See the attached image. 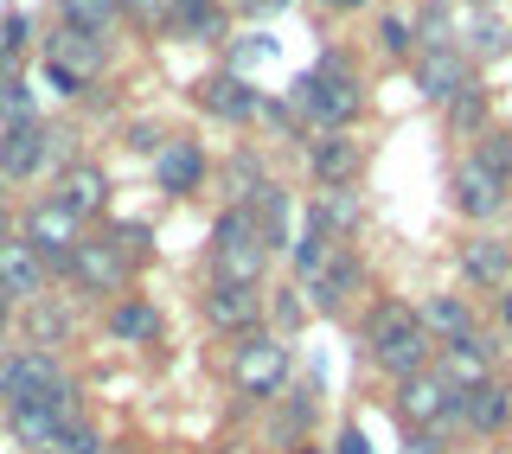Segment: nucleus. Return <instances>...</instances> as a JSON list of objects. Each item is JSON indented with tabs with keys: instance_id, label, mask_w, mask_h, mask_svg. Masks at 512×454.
<instances>
[{
	"instance_id": "f257e3e1",
	"label": "nucleus",
	"mask_w": 512,
	"mask_h": 454,
	"mask_svg": "<svg viewBox=\"0 0 512 454\" xmlns=\"http://www.w3.org/2000/svg\"><path fill=\"white\" fill-rule=\"evenodd\" d=\"M359 103H365L359 77H352V64L340 52H327V58H320V71H308L295 84V109L320 128V135H340V128L359 116Z\"/></svg>"
},
{
	"instance_id": "f03ea898",
	"label": "nucleus",
	"mask_w": 512,
	"mask_h": 454,
	"mask_svg": "<svg viewBox=\"0 0 512 454\" xmlns=\"http://www.w3.org/2000/svg\"><path fill=\"white\" fill-rule=\"evenodd\" d=\"M212 263H218V282H237V288H256V282H263L269 243H263V231H256V212H224L218 218Z\"/></svg>"
},
{
	"instance_id": "7ed1b4c3",
	"label": "nucleus",
	"mask_w": 512,
	"mask_h": 454,
	"mask_svg": "<svg viewBox=\"0 0 512 454\" xmlns=\"http://www.w3.org/2000/svg\"><path fill=\"white\" fill-rule=\"evenodd\" d=\"M288 371H295V352H288V339L276 333H256L237 346V359H231V378H237V391L244 397H276L282 384H288Z\"/></svg>"
},
{
	"instance_id": "20e7f679",
	"label": "nucleus",
	"mask_w": 512,
	"mask_h": 454,
	"mask_svg": "<svg viewBox=\"0 0 512 454\" xmlns=\"http://www.w3.org/2000/svg\"><path fill=\"white\" fill-rule=\"evenodd\" d=\"M58 391H71L64 384V365L52 352H13L7 365H0V397H13V410H26V403H52Z\"/></svg>"
},
{
	"instance_id": "39448f33",
	"label": "nucleus",
	"mask_w": 512,
	"mask_h": 454,
	"mask_svg": "<svg viewBox=\"0 0 512 454\" xmlns=\"http://www.w3.org/2000/svg\"><path fill=\"white\" fill-rule=\"evenodd\" d=\"M397 410L410 416V423H448V416L461 410V391L442 378V371H416V378H404L397 384Z\"/></svg>"
},
{
	"instance_id": "423d86ee",
	"label": "nucleus",
	"mask_w": 512,
	"mask_h": 454,
	"mask_svg": "<svg viewBox=\"0 0 512 454\" xmlns=\"http://www.w3.org/2000/svg\"><path fill=\"white\" fill-rule=\"evenodd\" d=\"M26 243L39 250V263H64V269H71V250L84 237H77V218L52 199V205H39V212L26 218Z\"/></svg>"
},
{
	"instance_id": "0eeeda50",
	"label": "nucleus",
	"mask_w": 512,
	"mask_h": 454,
	"mask_svg": "<svg viewBox=\"0 0 512 454\" xmlns=\"http://www.w3.org/2000/svg\"><path fill=\"white\" fill-rule=\"evenodd\" d=\"M416 90H423L429 103H455L461 90H474L468 58H461L455 45H442V52H423V64H416Z\"/></svg>"
},
{
	"instance_id": "6e6552de",
	"label": "nucleus",
	"mask_w": 512,
	"mask_h": 454,
	"mask_svg": "<svg viewBox=\"0 0 512 454\" xmlns=\"http://www.w3.org/2000/svg\"><path fill=\"white\" fill-rule=\"evenodd\" d=\"M45 154H52V135L39 122H7V135H0V180H32Z\"/></svg>"
},
{
	"instance_id": "1a4fd4ad",
	"label": "nucleus",
	"mask_w": 512,
	"mask_h": 454,
	"mask_svg": "<svg viewBox=\"0 0 512 454\" xmlns=\"http://www.w3.org/2000/svg\"><path fill=\"white\" fill-rule=\"evenodd\" d=\"M39 288H45L39 250H32L26 237H7V243H0V295H7V301H39Z\"/></svg>"
},
{
	"instance_id": "9d476101",
	"label": "nucleus",
	"mask_w": 512,
	"mask_h": 454,
	"mask_svg": "<svg viewBox=\"0 0 512 454\" xmlns=\"http://www.w3.org/2000/svg\"><path fill=\"white\" fill-rule=\"evenodd\" d=\"M442 378L455 391H474V384H493V346L480 333H461L442 346Z\"/></svg>"
},
{
	"instance_id": "9b49d317",
	"label": "nucleus",
	"mask_w": 512,
	"mask_h": 454,
	"mask_svg": "<svg viewBox=\"0 0 512 454\" xmlns=\"http://www.w3.org/2000/svg\"><path fill=\"white\" fill-rule=\"evenodd\" d=\"M71 275L90 288V295H122L128 263L116 256V243H77V250H71Z\"/></svg>"
},
{
	"instance_id": "f8f14e48",
	"label": "nucleus",
	"mask_w": 512,
	"mask_h": 454,
	"mask_svg": "<svg viewBox=\"0 0 512 454\" xmlns=\"http://www.w3.org/2000/svg\"><path fill=\"white\" fill-rule=\"evenodd\" d=\"M256 314H263V288L212 282V295H205V320H212L218 333H244V327H256Z\"/></svg>"
},
{
	"instance_id": "ddd939ff",
	"label": "nucleus",
	"mask_w": 512,
	"mask_h": 454,
	"mask_svg": "<svg viewBox=\"0 0 512 454\" xmlns=\"http://www.w3.org/2000/svg\"><path fill=\"white\" fill-rule=\"evenodd\" d=\"M359 288H365V269H359V256H333V263L327 269H320L314 275V282H308V307H320V314H340V307L352 301V295H359Z\"/></svg>"
},
{
	"instance_id": "4468645a",
	"label": "nucleus",
	"mask_w": 512,
	"mask_h": 454,
	"mask_svg": "<svg viewBox=\"0 0 512 454\" xmlns=\"http://www.w3.org/2000/svg\"><path fill=\"white\" fill-rule=\"evenodd\" d=\"M58 205H64V212H71L77 224L96 218V212L109 205V180H103V167H84V160H77V167H64V173H58Z\"/></svg>"
},
{
	"instance_id": "2eb2a0df",
	"label": "nucleus",
	"mask_w": 512,
	"mask_h": 454,
	"mask_svg": "<svg viewBox=\"0 0 512 454\" xmlns=\"http://www.w3.org/2000/svg\"><path fill=\"white\" fill-rule=\"evenodd\" d=\"M154 180H160V192H173V199H180V192H199V180H205V154L192 148L186 135H173L167 148L154 154Z\"/></svg>"
},
{
	"instance_id": "dca6fc26",
	"label": "nucleus",
	"mask_w": 512,
	"mask_h": 454,
	"mask_svg": "<svg viewBox=\"0 0 512 454\" xmlns=\"http://www.w3.org/2000/svg\"><path fill=\"white\" fill-rule=\"evenodd\" d=\"M455 205L468 218H493L506 205V180H493L487 167H474V160H461L455 167Z\"/></svg>"
},
{
	"instance_id": "f3484780",
	"label": "nucleus",
	"mask_w": 512,
	"mask_h": 454,
	"mask_svg": "<svg viewBox=\"0 0 512 454\" xmlns=\"http://www.w3.org/2000/svg\"><path fill=\"white\" fill-rule=\"evenodd\" d=\"M45 64H58V71H71V77H90L103 71V39L96 32H77V26H58V39H52V58Z\"/></svg>"
},
{
	"instance_id": "a211bd4d",
	"label": "nucleus",
	"mask_w": 512,
	"mask_h": 454,
	"mask_svg": "<svg viewBox=\"0 0 512 454\" xmlns=\"http://www.w3.org/2000/svg\"><path fill=\"white\" fill-rule=\"evenodd\" d=\"M308 167H314L320 186H352V173H359V141H346V135H314Z\"/></svg>"
},
{
	"instance_id": "6ab92c4d",
	"label": "nucleus",
	"mask_w": 512,
	"mask_h": 454,
	"mask_svg": "<svg viewBox=\"0 0 512 454\" xmlns=\"http://www.w3.org/2000/svg\"><path fill=\"white\" fill-rule=\"evenodd\" d=\"M308 224H314V231H327V237L359 231V192H352V186H320L314 205H308Z\"/></svg>"
},
{
	"instance_id": "aec40b11",
	"label": "nucleus",
	"mask_w": 512,
	"mask_h": 454,
	"mask_svg": "<svg viewBox=\"0 0 512 454\" xmlns=\"http://www.w3.org/2000/svg\"><path fill=\"white\" fill-rule=\"evenodd\" d=\"M461 269H468V282H480V288L512 282V243H500V237H474L468 250H461Z\"/></svg>"
},
{
	"instance_id": "412c9836",
	"label": "nucleus",
	"mask_w": 512,
	"mask_h": 454,
	"mask_svg": "<svg viewBox=\"0 0 512 454\" xmlns=\"http://www.w3.org/2000/svg\"><path fill=\"white\" fill-rule=\"evenodd\" d=\"M199 109H212L224 122H250L256 116V96L244 77H212V84H199Z\"/></svg>"
},
{
	"instance_id": "4be33fe9",
	"label": "nucleus",
	"mask_w": 512,
	"mask_h": 454,
	"mask_svg": "<svg viewBox=\"0 0 512 454\" xmlns=\"http://www.w3.org/2000/svg\"><path fill=\"white\" fill-rule=\"evenodd\" d=\"M416 320H423V333L429 339H461V333H474V314H468V301L461 295H429L423 307H416Z\"/></svg>"
},
{
	"instance_id": "5701e85b",
	"label": "nucleus",
	"mask_w": 512,
	"mask_h": 454,
	"mask_svg": "<svg viewBox=\"0 0 512 454\" xmlns=\"http://www.w3.org/2000/svg\"><path fill=\"white\" fill-rule=\"evenodd\" d=\"M423 320H416V307H404V301H384L372 320H365V346H372V359L384 346H397V339H410Z\"/></svg>"
},
{
	"instance_id": "b1692460",
	"label": "nucleus",
	"mask_w": 512,
	"mask_h": 454,
	"mask_svg": "<svg viewBox=\"0 0 512 454\" xmlns=\"http://www.w3.org/2000/svg\"><path fill=\"white\" fill-rule=\"evenodd\" d=\"M429 352H436V339H429L423 327H416L410 339H397V346H384L372 365H378V371H391V378L404 384V378H416V371H429Z\"/></svg>"
},
{
	"instance_id": "393cba45",
	"label": "nucleus",
	"mask_w": 512,
	"mask_h": 454,
	"mask_svg": "<svg viewBox=\"0 0 512 454\" xmlns=\"http://www.w3.org/2000/svg\"><path fill=\"white\" fill-rule=\"evenodd\" d=\"M461 423H468V429H480V435H487V429H500L506 423V391H500V384H474V391H461Z\"/></svg>"
},
{
	"instance_id": "a878e982",
	"label": "nucleus",
	"mask_w": 512,
	"mask_h": 454,
	"mask_svg": "<svg viewBox=\"0 0 512 454\" xmlns=\"http://www.w3.org/2000/svg\"><path fill=\"white\" fill-rule=\"evenodd\" d=\"M109 333L128 339V346H148V339H160V314L148 301H116L109 307Z\"/></svg>"
},
{
	"instance_id": "bb28decb",
	"label": "nucleus",
	"mask_w": 512,
	"mask_h": 454,
	"mask_svg": "<svg viewBox=\"0 0 512 454\" xmlns=\"http://www.w3.org/2000/svg\"><path fill=\"white\" fill-rule=\"evenodd\" d=\"M263 192H269V180H263L256 160H231V167H224V199H231V212H256Z\"/></svg>"
},
{
	"instance_id": "cd10ccee",
	"label": "nucleus",
	"mask_w": 512,
	"mask_h": 454,
	"mask_svg": "<svg viewBox=\"0 0 512 454\" xmlns=\"http://www.w3.org/2000/svg\"><path fill=\"white\" fill-rule=\"evenodd\" d=\"M116 7L122 0H58V26H77V32H96L103 39L116 26Z\"/></svg>"
},
{
	"instance_id": "c85d7f7f",
	"label": "nucleus",
	"mask_w": 512,
	"mask_h": 454,
	"mask_svg": "<svg viewBox=\"0 0 512 454\" xmlns=\"http://www.w3.org/2000/svg\"><path fill=\"white\" fill-rule=\"evenodd\" d=\"M256 231H263L269 250H288V192L269 186L263 199H256Z\"/></svg>"
},
{
	"instance_id": "c756f323",
	"label": "nucleus",
	"mask_w": 512,
	"mask_h": 454,
	"mask_svg": "<svg viewBox=\"0 0 512 454\" xmlns=\"http://www.w3.org/2000/svg\"><path fill=\"white\" fill-rule=\"evenodd\" d=\"M288 250H295V269H301V282H314V275L327 269L333 256H340V243H333L327 231H314V224H308V231H301V243H288Z\"/></svg>"
},
{
	"instance_id": "7c9ffc66",
	"label": "nucleus",
	"mask_w": 512,
	"mask_h": 454,
	"mask_svg": "<svg viewBox=\"0 0 512 454\" xmlns=\"http://www.w3.org/2000/svg\"><path fill=\"white\" fill-rule=\"evenodd\" d=\"M474 167H487L493 180H512V135L506 128H487V135L474 141Z\"/></svg>"
},
{
	"instance_id": "2f4dec72",
	"label": "nucleus",
	"mask_w": 512,
	"mask_h": 454,
	"mask_svg": "<svg viewBox=\"0 0 512 454\" xmlns=\"http://www.w3.org/2000/svg\"><path fill=\"white\" fill-rule=\"evenodd\" d=\"M64 333H71V314H64V307H52V301L32 307V339H39V352L52 346V339H64Z\"/></svg>"
},
{
	"instance_id": "473e14b6",
	"label": "nucleus",
	"mask_w": 512,
	"mask_h": 454,
	"mask_svg": "<svg viewBox=\"0 0 512 454\" xmlns=\"http://www.w3.org/2000/svg\"><path fill=\"white\" fill-rule=\"evenodd\" d=\"M480 116H487V96H480V90H461L455 103H448V122H455V128H480Z\"/></svg>"
},
{
	"instance_id": "72a5a7b5",
	"label": "nucleus",
	"mask_w": 512,
	"mask_h": 454,
	"mask_svg": "<svg viewBox=\"0 0 512 454\" xmlns=\"http://www.w3.org/2000/svg\"><path fill=\"white\" fill-rule=\"evenodd\" d=\"M416 32H423V45H429V52H442V45H448V13H442V0H429V7H423Z\"/></svg>"
},
{
	"instance_id": "f704fd0d",
	"label": "nucleus",
	"mask_w": 512,
	"mask_h": 454,
	"mask_svg": "<svg viewBox=\"0 0 512 454\" xmlns=\"http://www.w3.org/2000/svg\"><path fill=\"white\" fill-rule=\"evenodd\" d=\"M186 26V39H199V45H218L224 39V13L212 7V13H192V20H180Z\"/></svg>"
},
{
	"instance_id": "c9c22d12",
	"label": "nucleus",
	"mask_w": 512,
	"mask_h": 454,
	"mask_svg": "<svg viewBox=\"0 0 512 454\" xmlns=\"http://www.w3.org/2000/svg\"><path fill=\"white\" fill-rule=\"evenodd\" d=\"M122 7H128V13H135V20H141V26H148V32H160V26H167V20H173V0H122Z\"/></svg>"
},
{
	"instance_id": "e433bc0d",
	"label": "nucleus",
	"mask_w": 512,
	"mask_h": 454,
	"mask_svg": "<svg viewBox=\"0 0 512 454\" xmlns=\"http://www.w3.org/2000/svg\"><path fill=\"white\" fill-rule=\"evenodd\" d=\"M468 45H474V52H506V26L500 20H474Z\"/></svg>"
},
{
	"instance_id": "4c0bfd02",
	"label": "nucleus",
	"mask_w": 512,
	"mask_h": 454,
	"mask_svg": "<svg viewBox=\"0 0 512 454\" xmlns=\"http://www.w3.org/2000/svg\"><path fill=\"white\" fill-rule=\"evenodd\" d=\"M378 45H384L391 58H404L410 45H416V39H410V20H384V26H378Z\"/></svg>"
},
{
	"instance_id": "58836bf2",
	"label": "nucleus",
	"mask_w": 512,
	"mask_h": 454,
	"mask_svg": "<svg viewBox=\"0 0 512 454\" xmlns=\"http://www.w3.org/2000/svg\"><path fill=\"white\" fill-rule=\"evenodd\" d=\"M0 109H7V122H32V103L20 84H0Z\"/></svg>"
},
{
	"instance_id": "ea45409f",
	"label": "nucleus",
	"mask_w": 512,
	"mask_h": 454,
	"mask_svg": "<svg viewBox=\"0 0 512 454\" xmlns=\"http://www.w3.org/2000/svg\"><path fill=\"white\" fill-rule=\"evenodd\" d=\"M64 454H103V435H96V429H84V423H77L71 435H64Z\"/></svg>"
},
{
	"instance_id": "a19ab883",
	"label": "nucleus",
	"mask_w": 512,
	"mask_h": 454,
	"mask_svg": "<svg viewBox=\"0 0 512 454\" xmlns=\"http://www.w3.org/2000/svg\"><path fill=\"white\" fill-rule=\"evenodd\" d=\"M45 77L64 90V96H84V77H71V71H58V64H45Z\"/></svg>"
},
{
	"instance_id": "79ce46f5",
	"label": "nucleus",
	"mask_w": 512,
	"mask_h": 454,
	"mask_svg": "<svg viewBox=\"0 0 512 454\" xmlns=\"http://www.w3.org/2000/svg\"><path fill=\"white\" fill-rule=\"evenodd\" d=\"M301 314H308V307H301L295 295H282V301H276V320H282V327H301Z\"/></svg>"
},
{
	"instance_id": "37998d69",
	"label": "nucleus",
	"mask_w": 512,
	"mask_h": 454,
	"mask_svg": "<svg viewBox=\"0 0 512 454\" xmlns=\"http://www.w3.org/2000/svg\"><path fill=\"white\" fill-rule=\"evenodd\" d=\"M218 0H173V20H192V13H212Z\"/></svg>"
},
{
	"instance_id": "c03bdc74",
	"label": "nucleus",
	"mask_w": 512,
	"mask_h": 454,
	"mask_svg": "<svg viewBox=\"0 0 512 454\" xmlns=\"http://www.w3.org/2000/svg\"><path fill=\"white\" fill-rule=\"evenodd\" d=\"M340 454H372V448H365L359 429H340Z\"/></svg>"
},
{
	"instance_id": "a18cd8bd",
	"label": "nucleus",
	"mask_w": 512,
	"mask_h": 454,
	"mask_svg": "<svg viewBox=\"0 0 512 454\" xmlns=\"http://www.w3.org/2000/svg\"><path fill=\"white\" fill-rule=\"evenodd\" d=\"M410 454H442V442H436V435H416V442H410Z\"/></svg>"
},
{
	"instance_id": "49530a36",
	"label": "nucleus",
	"mask_w": 512,
	"mask_h": 454,
	"mask_svg": "<svg viewBox=\"0 0 512 454\" xmlns=\"http://www.w3.org/2000/svg\"><path fill=\"white\" fill-rule=\"evenodd\" d=\"M288 0H250V13H282Z\"/></svg>"
},
{
	"instance_id": "de8ad7c7",
	"label": "nucleus",
	"mask_w": 512,
	"mask_h": 454,
	"mask_svg": "<svg viewBox=\"0 0 512 454\" xmlns=\"http://www.w3.org/2000/svg\"><path fill=\"white\" fill-rule=\"evenodd\" d=\"M7 314H13V301H7V295H0V327H7Z\"/></svg>"
},
{
	"instance_id": "09e8293b",
	"label": "nucleus",
	"mask_w": 512,
	"mask_h": 454,
	"mask_svg": "<svg viewBox=\"0 0 512 454\" xmlns=\"http://www.w3.org/2000/svg\"><path fill=\"white\" fill-rule=\"evenodd\" d=\"M327 7H340V13H346V7H365V0H327Z\"/></svg>"
},
{
	"instance_id": "8fccbe9b",
	"label": "nucleus",
	"mask_w": 512,
	"mask_h": 454,
	"mask_svg": "<svg viewBox=\"0 0 512 454\" xmlns=\"http://www.w3.org/2000/svg\"><path fill=\"white\" fill-rule=\"evenodd\" d=\"M506 327H512V288H506Z\"/></svg>"
}]
</instances>
